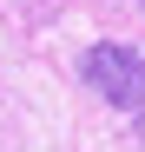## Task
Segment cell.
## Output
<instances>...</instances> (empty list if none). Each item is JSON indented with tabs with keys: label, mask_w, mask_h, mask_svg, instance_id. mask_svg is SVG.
<instances>
[{
	"label": "cell",
	"mask_w": 145,
	"mask_h": 152,
	"mask_svg": "<svg viewBox=\"0 0 145 152\" xmlns=\"http://www.w3.org/2000/svg\"><path fill=\"white\" fill-rule=\"evenodd\" d=\"M79 73H86V86L99 99H112V106H125V113H145V53L138 46L92 40L86 60H79Z\"/></svg>",
	"instance_id": "cell-1"
},
{
	"label": "cell",
	"mask_w": 145,
	"mask_h": 152,
	"mask_svg": "<svg viewBox=\"0 0 145 152\" xmlns=\"http://www.w3.org/2000/svg\"><path fill=\"white\" fill-rule=\"evenodd\" d=\"M132 139H145V113H132Z\"/></svg>",
	"instance_id": "cell-2"
}]
</instances>
